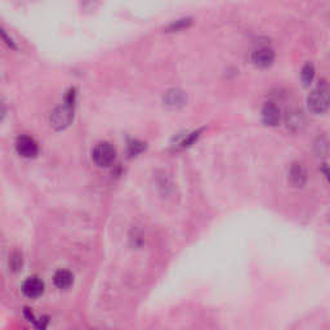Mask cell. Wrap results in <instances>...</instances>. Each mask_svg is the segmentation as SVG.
<instances>
[{
  "label": "cell",
  "mask_w": 330,
  "mask_h": 330,
  "mask_svg": "<svg viewBox=\"0 0 330 330\" xmlns=\"http://www.w3.org/2000/svg\"><path fill=\"white\" fill-rule=\"evenodd\" d=\"M285 123H287L288 129L296 132V130H300L303 127L305 116L298 110H292V111H288L287 116H285Z\"/></svg>",
  "instance_id": "30bf717a"
},
{
  "label": "cell",
  "mask_w": 330,
  "mask_h": 330,
  "mask_svg": "<svg viewBox=\"0 0 330 330\" xmlns=\"http://www.w3.org/2000/svg\"><path fill=\"white\" fill-rule=\"evenodd\" d=\"M262 121L267 127H276L281 121V110L272 102H267L262 108Z\"/></svg>",
  "instance_id": "8992f818"
},
{
  "label": "cell",
  "mask_w": 330,
  "mask_h": 330,
  "mask_svg": "<svg viewBox=\"0 0 330 330\" xmlns=\"http://www.w3.org/2000/svg\"><path fill=\"white\" fill-rule=\"evenodd\" d=\"M200 133H201V130H195V132L188 133L187 136H186L185 138H183L182 141H181V142H179L181 147H182V148L190 147V146H191L192 143H194L195 141H196V139L199 138V137H200Z\"/></svg>",
  "instance_id": "5bb4252c"
},
{
  "label": "cell",
  "mask_w": 330,
  "mask_h": 330,
  "mask_svg": "<svg viewBox=\"0 0 330 330\" xmlns=\"http://www.w3.org/2000/svg\"><path fill=\"white\" fill-rule=\"evenodd\" d=\"M186 102H187V96L181 89H169L164 96V105L169 108H173V110L183 107L186 105Z\"/></svg>",
  "instance_id": "52a82bcc"
},
{
  "label": "cell",
  "mask_w": 330,
  "mask_h": 330,
  "mask_svg": "<svg viewBox=\"0 0 330 330\" xmlns=\"http://www.w3.org/2000/svg\"><path fill=\"white\" fill-rule=\"evenodd\" d=\"M63 103L67 106H71V107H75V103H76V89L75 88H71V89H68L67 93L65 94V101Z\"/></svg>",
  "instance_id": "e0dca14e"
},
{
  "label": "cell",
  "mask_w": 330,
  "mask_h": 330,
  "mask_svg": "<svg viewBox=\"0 0 330 330\" xmlns=\"http://www.w3.org/2000/svg\"><path fill=\"white\" fill-rule=\"evenodd\" d=\"M252 61L257 67H269L275 61V52L269 46H259L252 54Z\"/></svg>",
  "instance_id": "5b68a950"
},
{
  "label": "cell",
  "mask_w": 330,
  "mask_h": 330,
  "mask_svg": "<svg viewBox=\"0 0 330 330\" xmlns=\"http://www.w3.org/2000/svg\"><path fill=\"white\" fill-rule=\"evenodd\" d=\"M22 292L28 298H37L44 293V283L39 278H28L22 284Z\"/></svg>",
  "instance_id": "9c48e42d"
},
{
  "label": "cell",
  "mask_w": 330,
  "mask_h": 330,
  "mask_svg": "<svg viewBox=\"0 0 330 330\" xmlns=\"http://www.w3.org/2000/svg\"><path fill=\"white\" fill-rule=\"evenodd\" d=\"M289 182L294 187H302L307 182V170L302 163H293L290 165Z\"/></svg>",
  "instance_id": "ba28073f"
},
{
  "label": "cell",
  "mask_w": 330,
  "mask_h": 330,
  "mask_svg": "<svg viewBox=\"0 0 330 330\" xmlns=\"http://www.w3.org/2000/svg\"><path fill=\"white\" fill-rule=\"evenodd\" d=\"M128 148H129V154L132 155V156H136V155L141 154V152L145 150L146 145L143 142H141V141H132Z\"/></svg>",
  "instance_id": "2e32d148"
},
{
  "label": "cell",
  "mask_w": 330,
  "mask_h": 330,
  "mask_svg": "<svg viewBox=\"0 0 330 330\" xmlns=\"http://www.w3.org/2000/svg\"><path fill=\"white\" fill-rule=\"evenodd\" d=\"M307 106L311 112L316 115L324 114L329 108V88L327 84L318 85V88L310 93L307 97Z\"/></svg>",
  "instance_id": "6da1fadb"
},
{
  "label": "cell",
  "mask_w": 330,
  "mask_h": 330,
  "mask_svg": "<svg viewBox=\"0 0 330 330\" xmlns=\"http://www.w3.org/2000/svg\"><path fill=\"white\" fill-rule=\"evenodd\" d=\"M53 281L58 289H68L74 284V275L66 270H59L53 276Z\"/></svg>",
  "instance_id": "8fae6325"
},
{
  "label": "cell",
  "mask_w": 330,
  "mask_h": 330,
  "mask_svg": "<svg viewBox=\"0 0 330 330\" xmlns=\"http://www.w3.org/2000/svg\"><path fill=\"white\" fill-rule=\"evenodd\" d=\"M6 115V105L3 99H0V123L4 120V117Z\"/></svg>",
  "instance_id": "d6986e66"
},
{
  "label": "cell",
  "mask_w": 330,
  "mask_h": 330,
  "mask_svg": "<svg viewBox=\"0 0 330 330\" xmlns=\"http://www.w3.org/2000/svg\"><path fill=\"white\" fill-rule=\"evenodd\" d=\"M74 108L65 103L54 108L49 116L50 127L54 130H63L70 127V124L74 120Z\"/></svg>",
  "instance_id": "7a4b0ae2"
},
{
  "label": "cell",
  "mask_w": 330,
  "mask_h": 330,
  "mask_svg": "<svg viewBox=\"0 0 330 330\" xmlns=\"http://www.w3.org/2000/svg\"><path fill=\"white\" fill-rule=\"evenodd\" d=\"M316 150H318V154L320 155H328V148H329V146H328V139L325 138V137H323V138H319L318 142H316L315 145ZM319 155V156H320Z\"/></svg>",
  "instance_id": "ac0fdd59"
},
{
  "label": "cell",
  "mask_w": 330,
  "mask_h": 330,
  "mask_svg": "<svg viewBox=\"0 0 330 330\" xmlns=\"http://www.w3.org/2000/svg\"><path fill=\"white\" fill-rule=\"evenodd\" d=\"M0 37H1V40H3L6 45L9 46V48H12V49H17V45H15V41L13 40V37L10 36L9 32H8L4 27H1V26H0Z\"/></svg>",
  "instance_id": "9a60e30c"
},
{
  "label": "cell",
  "mask_w": 330,
  "mask_h": 330,
  "mask_svg": "<svg viewBox=\"0 0 330 330\" xmlns=\"http://www.w3.org/2000/svg\"><path fill=\"white\" fill-rule=\"evenodd\" d=\"M15 150L22 158L32 159L39 152V146L34 138L28 136H19L15 141Z\"/></svg>",
  "instance_id": "277c9868"
},
{
  "label": "cell",
  "mask_w": 330,
  "mask_h": 330,
  "mask_svg": "<svg viewBox=\"0 0 330 330\" xmlns=\"http://www.w3.org/2000/svg\"><path fill=\"white\" fill-rule=\"evenodd\" d=\"M301 77H302V81L305 84V86H309L312 83L314 77H315V67L312 63L307 62L302 68V72H301Z\"/></svg>",
  "instance_id": "7c38bea8"
},
{
  "label": "cell",
  "mask_w": 330,
  "mask_h": 330,
  "mask_svg": "<svg viewBox=\"0 0 330 330\" xmlns=\"http://www.w3.org/2000/svg\"><path fill=\"white\" fill-rule=\"evenodd\" d=\"M192 23L191 18H181L177 19V21L172 22L169 26L167 27V32H178V31H182L185 28L190 27Z\"/></svg>",
  "instance_id": "4fadbf2b"
},
{
  "label": "cell",
  "mask_w": 330,
  "mask_h": 330,
  "mask_svg": "<svg viewBox=\"0 0 330 330\" xmlns=\"http://www.w3.org/2000/svg\"><path fill=\"white\" fill-rule=\"evenodd\" d=\"M92 159L99 168H107L112 165L116 159V150L108 142H99L93 148Z\"/></svg>",
  "instance_id": "3957f363"
}]
</instances>
